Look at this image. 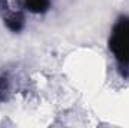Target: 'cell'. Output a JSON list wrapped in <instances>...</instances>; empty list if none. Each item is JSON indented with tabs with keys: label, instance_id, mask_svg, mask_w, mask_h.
<instances>
[{
	"label": "cell",
	"instance_id": "obj_1",
	"mask_svg": "<svg viewBox=\"0 0 129 128\" xmlns=\"http://www.w3.org/2000/svg\"><path fill=\"white\" fill-rule=\"evenodd\" d=\"M110 50L123 66H129V18H122L114 26L110 38Z\"/></svg>",
	"mask_w": 129,
	"mask_h": 128
},
{
	"label": "cell",
	"instance_id": "obj_2",
	"mask_svg": "<svg viewBox=\"0 0 129 128\" xmlns=\"http://www.w3.org/2000/svg\"><path fill=\"white\" fill-rule=\"evenodd\" d=\"M24 8L33 14H44L50 9V0H24Z\"/></svg>",
	"mask_w": 129,
	"mask_h": 128
},
{
	"label": "cell",
	"instance_id": "obj_3",
	"mask_svg": "<svg viewBox=\"0 0 129 128\" xmlns=\"http://www.w3.org/2000/svg\"><path fill=\"white\" fill-rule=\"evenodd\" d=\"M5 23H6L8 29H11L12 32H20L24 27V17L20 12H12L11 15H8L5 18Z\"/></svg>",
	"mask_w": 129,
	"mask_h": 128
},
{
	"label": "cell",
	"instance_id": "obj_4",
	"mask_svg": "<svg viewBox=\"0 0 129 128\" xmlns=\"http://www.w3.org/2000/svg\"><path fill=\"white\" fill-rule=\"evenodd\" d=\"M6 92H8V80L5 77H0V101L6 98Z\"/></svg>",
	"mask_w": 129,
	"mask_h": 128
}]
</instances>
